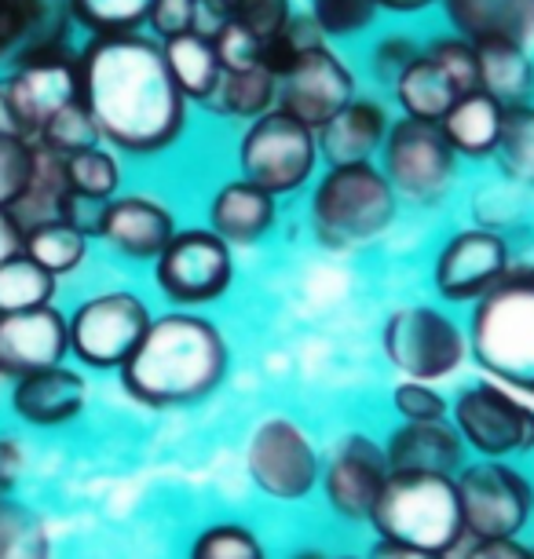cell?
I'll return each instance as SVG.
<instances>
[{"mask_svg":"<svg viewBox=\"0 0 534 559\" xmlns=\"http://www.w3.org/2000/svg\"><path fill=\"white\" fill-rule=\"evenodd\" d=\"M81 107L96 135L124 154H165L187 129V99L162 45L143 34L92 37L78 56Z\"/></svg>","mask_w":534,"mask_h":559,"instance_id":"1","label":"cell"},{"mask_svg":"<svg viewBox=\"0 0 534 559\" xmlns=\"http://www.w3.org/2000/svg\"><path fill=\"white\" fill-rule=\"evenodd\" d=\"M121 388L140 406L169 409L216 392L227 373V341L202 314L173 311L151 319L121 369Z\"/></svg>","mask_w":534,"mask_h":559,"instance_id":"2","label":"cell"},{"mask_svg":"<svg viewBox=\"0 0 534 559\" xmlns=\"http://www.w3.org/2000/svg\"><path fill=\"white\" fill-rule=\"evenodd\" d=\"M468 355L498 384L534 395V267H509L476 300L468 319Z\"/></svg>","mask_w":534,"mask_h":559,"instance_id":"3","label":"cell"},{"mask_svg":"<svg viewBox=\"0 0 534 559\" xmlns=\"http://www.w3.org/2000/svg\"><path fill=\"white\" fill-rule=\"evenodd\" d=\"M381 542L425 548L450 556L465 537L462 504H458L454 476L436 472H392L381 498L370 512Z\"/></svg>","mask_w":534,"mask_h":559,"instance_id":"4","label":"cell"},{"mask_svg":"<svg viewBox=\"0 0 534 559\" xmlns=\"http://www.w3.org/2000/svg\"><path fill=\"white\" fill-rule=\"evenodd\" d=\"M400 198L373 162L330 165L311 191V227L330 249H359L395 224Z\"/></svg>","mask_w":534,"mask_h":559,"instance_id":"5","label":"cell"},{"mask_svg":"<svg viewBox=\"0 0 534 559\" xmlns=\"http://www.w3.org/2000/svg\"><path fill=\"white\" fill-rule=\"evenodd\" d=\"M403 118L432 121L454 107L468 92H479V56L465 37L447 34L422 45V51L406 62V70L392 84Z\"/></svg>","mask_w":534,"mask_h":559,"instance_id":"6","label":"cell"},{"mask_svg":"<svg viewBox=\"0 0 534 559\" xmlns=\"http://www.w3.org/2000/svg\"><path fill=\"white\" fill-rule=\"evenodd\" d=\"M319 165V135L297 118L271 107L249 121L238 140V168L242 179L264 187L268 194H293L311 179Z\"/></svg>","mask_w":534,"mask_h":559,"instance_id":"7","label":"cell"},{"mask_svg":"<svg viewBox=\"0 0 534 559\" xmlns=\"http://www.w3.org/2000/svg\"><path fill=\"white\" fill-rule=\"evenodd\" d=\"M381 173L395 198H411L417 205H436L454 191L458 154L450 151L447 135L432 121L400 118L389 124L381 143Z\"/></svg>","mask_w":534,"mask_h":559,"instance_id":"8","label":"cell"},{"mask_svg":"<svg viewBox=\"0 0 534 559\" xmlns=\"http://www.w3.org/2000/svg\"><path fill=\"white\" fill-rule=\"evenodd\" d=\"M151 311L135 293L110 289L78 304L67 319L70 355L85 369H121L143 341Z\"/></svg>","mask_w":534,"mask_h":559,"instance_id":"9","label":"cell"},{"mask_svg":"<svg viewBox=\"0 0 534 559\" xmlns=\"http://www.w3.org/2000/svg\"><path fill=\"white\" fill-rule=\"evenodd\" d=\"M8 103L15 110V121L23 129V140L34 143L37 132L67 110L70 103L81 99V73L78 56L62 45V40H45V45H29L19 56V67L4 81Z\"/></svg>","mask_w":534,"mask_h":559,"instance_id":"10","label":"cell"},{"mask_svg":"<svg viewBox=\"0 0 534 559\" xmlns=\"http://www.w3.org/2000/svg\"><path fill=\"white\" fill-rule=\"evenodd\" d=\"M381 344L389 362L422 384L447 381L468 355L465 333L436 308H400L389 314Z\"/></svg>","mask_w":534,"mask_h":559,"instance_id":"11","label":"cell"},{"mask_svg":"<svg viewBox=\"0 0 534 559\" xmlns=\"http://www.w3.org/2000/svg\"><path fill=\"white\" fill-rule=\"evenodd\" d=\"M465 534L517 537L531 520L534 490L509 461H476L454 476Z\"/></svg>","mask_w":534,"mask_h":559,"instance_id":"12","label":"cell"},{"mask_svg":"<svg viewBox=\"0 0 534 559\" xmlns=\"http://www.w3.org/2000/svg\"><path fill=\"white\" fill-rule=\"evenodd\" d=\"M235 278L232 246L209 227L176 230L162 257L154 260V282L180 308L219 300Z\"/></svg>","mask_w":534,"mask_h":559,"instance_id":"13","label":"cell"},{"mask_svg":"<svg viewBox=\"0 0 534 559\" xmlns=\"http://www.w3.org/2000/svg\"><path fill=\"white\" fill-rule=\"evenodd\" d=\"M454 431L484 461H506L534 450V409L501 384L465 388L450 409Z\"/></svg>","mask_w":534,"mask_h":559,"instance_id":"14","label":"cell"},{"mask_svg":"<svg viewBox=\"0 0 534 559\" xmlns=\"http://www.w3.org/2000/svg\"><path fill=\"white\" fill-rule=\"evenodd\" d=\"M249 479L275 501H300L316 490L322 476L319 453L311 447L308 431L293 425L289 417L260 420L246 447Z\"/></svg>","mask_w":534,"mask_h":559,"instance_id":"15","label":"cell"},{"mask_svg":"<svg viewBox=\"0 0 534 559\" xmlns=\"http://www.w3.org/2000/svg\"><path fill=\"white\" fill-rule=\"evenodd\" d=\"M355 96V73L330 45L304 51L275 78V107L316 132Z\"/></svg>","mask_w":534,"mask_h":559,"instance_id":"16","label":"cell"},{"mask_svg":"<svg viewBox=\"0 0 534 559\" xmlns=\"http://www.w3.org/2000/svg\"><path fill=\"white\" fill-rule=\"evenodd\" d=\"M389 457L384 447L370 436H348L333 447L327 468H322V487L344 520H370L384 483H389Z\"/></svg>","mask_w":534,"mask_h":559,"instance_id":"17","label":"cell"},{"mask_svg":"<svg viewBox=\"0 0 534 559\" xmlns=\"http://www.w3.org/2000/svg\"><path fill=\"white\" fill-rule=\"evenodd\" d=\"M509 271V246L498 230L468 227L439 249L436 289L447 300H479Z\"/></svg>","mask_w":534,"mask_h":559,"instance_id":"18","label":"cell"},{"mask_svg":"<svg viewBox=\"0 0 534 559\" xmlns=\"http://www.w3.org/2000/svg\"><path fill=\"white\" fill-rule=\"evenodd\" d=\"M67 314L56 304L19 314H0V381H15V377L59 366L67 362Z\"/></svg>","mask_w":534,"mask_h":559,"instance_id":"19","label":"cell"},{"mask_svg":"<svg viewBox=\"0 0 534 559\" xmlns=\"http://www.w3.org/2000/svg\"><path fill=\"white\" fill-rule=\"evenodd\" d=\"M88 381L67 362L15 377L8 388V406L29 428H62L85 414Z\"/></svg>","mask_w":534,"mask_h":559,"instance_id":"20","label":"cell"},{"mask_svg":"<svg viewBox=\"0 0 534 559\" xmlns=\"http://www.w3.org/2000/svg\"><path fill=\"white\" fill-rule=\"evenodd\" d=\"M96 235L107 241L110 249H118L121 257L132 260H158L162 249L169 246L176 235L173 213L154 198L129 194V198H110L103 205V216L96 224Z\"/></svg>","mask_w":534,"mask_h":559,"instance_id":"21","label":"cell"},{"mask_svg":"<svg viewBox=\"0 0 534 559\" xmlns=\"http://www.w3.org/2000/svg\"><path fill=\"white\" fill-rule=\"evenodd\" d=\"M389 472H436L458 476L465 457V442L447 420H403L384 442Z\"/></svg>","mask_w":534,"mask_h":559,"instance_id":"22","label":"cell"},{"mask_svg":"<svg viewBox=\"0 0 534 559\" xmlns=\"http://www.w3.org/2000/svg\"><path fill=\"white\" fill-rule=\"evenodd\" d=\"M278 224V198L249 179H232L209 202V230L227 246H257Z\"/></svg>","mask_w":534,"mask_h":559,"instance_id":"23","label":"cell"},{"mask_svg":"<svg viewBox=\"0 0 534 559\" xmlns=\"http://www.w3.org/2000/svg\"><path fill=\"white\" fill-rule=\"evenodd\" d=\"M450 29L468 45L487 40H517L527 45L534 37V0H439Z\"/></svg>","mask_w":534,"mask_h":559,"instance_id":"24","label":"cell"},{"mask_svg":"<svg viewBox=\"0 0 534 559\" xmlns=\"http://www.w3.org/2000/svg\"><path fill=\"white\" fill-rule=\"evenodd\" d=\"M389 114H384L381 103L373 99H359L355 96L348 107H344L337 118H330L319 135V154L327 157L330 165H366L381 154V143L389 135Z\"/></svg>","mask_w":534,"mask_h":559,"instance_id":"25","label":"cell"},{"mask_svg":"<svg viewBox=\"0 0 534 559\" xmlns=\"http://www.w3.org/2000/svg\"><path fill=\"white\" fill-rule=\"evenodd\" d=\"M501 124H506V107L487 92H468L439 118V132L458 157H495Z\"/></svg>","mask_w":534,"mask_h":559,"instance_id":"26","label":"cell"},{"mask_svg":"<svg viewBox=\"0 0 534 559\" xmlns=\"http://www.w3.org/2000/svg\"><path fill=\"white\" fill-rule=\"evenodd\" d=\"M165 67H169L176 88L183 92L187 103H209L224 78V62L216 56L213 34L209 29H187L180 37L158 40Z\"/></svg>","mask_w":534,"mask_h":559,"instance_id":"27","label":"cell"},{"mask_svg":"<svg viewBox=\"0 0 534 559\" xmlns=\"http://www.w3.org/2000/svg\"><path fill=\"white\" fill-rule=\"evenodd\" d=\"M479 56V92L495 96L501 107H523L534 92V62L527 56V45L517 40H487L476 45Z\"/></svg>","mask_w":534,"mask_h":559,"instance_id":"28","label":"cell"},{"mask_svg":"<svg viewBox=\"0 0 534 559\" xmlns=\"http://www.w3.org/2000/svg\"><path fill=\"white\" fill-rule=\"evenodd\" d=\"M62 15L70 8H51V0H0V59L15 48L62 40Z\"/></svg>","mask_w":534,"mask_h":559,"instance_id":"29","label":"cell"},{"mask_svg":"<svg viewBox=\"0 0 534 559\" xmlns=\"http://www.w3.org/2000/svg\"><path fill=\"white\" fill-rule=\"evenodd\" d=\"M205 107H213L224 118L253 121L275 107V73L264 62L246 70H224V78H219L216 92L209 96Z\"/></svg>","mask_w":534,"mask_h":559,"instance_id":"30","label":"cell"},{"mask_svg":"<svg viewBox=\"0 0 534 559\" xmlns=\"http://www.w3.org/2000/svg\"><path fill=\"white\" fill-rule=\"evenodd\" d=\"M23 252L37 263L40 271H48L51 278L73 274L88 257V235L70 219H51V224H37L26 230Z\"/></svg>","mask_w":534,"mask_h":559,"instance_id":"31","label":"cell"},{"mask_svg":"<svg viewBox=\"0 0 534 559\" xmlns=\"http://www.w3.org/2000/svg\"><path fill=\"white\" fill-rule=\"evenodd\" d=\"M0 559H51L48 523L15 493H0Z\"/></svg>","mask_w":534,"mask_h":559,"instance_id":"32","label":"cell"},{"mask_svg":"<svg viewBox=\"0 0 534 559\" xmlns=\"http://www.w3.org/2000/svg\"><path fill=\"white\" fill-rule=\"evenodd\" d=\"M62 168H67V187L73 198L81 202H96L107 205L121 187V165L118 157L103 146H88V151H78L70 157H62Z\"/></svg>","mask_w":534,"mask_h":559,"instance_id":"33","label":"cell"},{"mask_svg":"<svg viewBox=\"0 0 534 559\" xmlns=\"http://www.w3.org/2000/svg\"><path fill=\"white\" fill-rule=\"evenodd\" d=\"M51 297H56V278L48 271H40L26 252L0 263V314L48 308Z\"/></svg>","mask_w":534,"mask_h":559,"instance_id":"34","label":"cell"},{"mask_svg":"<svg viewBox=\"0 0 534 559\" xmlns=\"http://www.w3.org/2000/svg\"><path fill=\"white\" fill-rule=\"evenodd\" d=\"M495 157L506 179L534 191V103L506 110V124H501Z\"/></svg>","mask_w":534,"mask_h":559,"instance_id":"35","label":"cell"},{"mask_svg":"<svg viewBox=\"0 0 534 559\" xmlns=\"http://www.w3.org/2000/svg\"><path fill=\"white\" fill-rule=\"evenodd\" d=\"M154 0H67L70 19L92 37L103 34H140Z\"/></svg>","mask_w":534,"mask_h":559,"instance_id":"36","label":"cell"},{"mask_svg":"<svg viewBox=\"0 0 534 559\" xmlns=\"http://www.w3.org/2000/svg\"><path fill=\"white\" fill-rule=\"evenodd\" d=\"M34 143L45 146V151H51V154H59V157H70L78 151L96 146L99 135H96V124H92V118H88V110L81 107V99H78V103H70L67 110H59L56 118L37 132Z\"/></svg>","mask_w":534,"mask_h":559,"instance_id":"37","label":"cell"},{"mask_svg":"<svg viewBox=\"0 0 534 559\" xmlns=\"http://www.w3.org/2000/svg\"><path fill=\"white\" fill-rule=\"evenodd\" d=\"M187 559H264V548L249 526L216 523L194 537Z\"/></svg>","mask_w":534,"mask_h":559,"instance_id":"38","label":"cell"},{"mask_svg":"<svg viewBox=\"0 0 534 559\" xmlns=\"http://www.w3.org/2000/svg\"><path fill=\"white\" fill-rule=\"evenodd\" d=\"M37 146L15 135H0V209H15L34 176Z\"/></svg>","mask_w":534,"mask_h":559,"instance_id":"39","label":"cell"},{"mask_svg":"<svg viewBox=\"0 0 534 559\" xmlns=\"http://www.w3.org/2000/svg\"><path fill=\"white\" fill-rule=\"evenodd\" d=\"M311 19L330 37H355L373 23L377 4L373 0H311Z\"/></svg>","mask_w":534,"mask_h":559,"instance_id":"40","label":"cell"},{"mask_svg":"<svg viewBox=\"0 0 534 559\" xmlns=\"http://www.w3.org/2000/svg\"><path fill=\"white\" fill-rule=\"evenodd\" d=\"M209 34H213L216 56L224 62V70H246V67L264 62V40H260L253 29H246L242 23H235V19L216 23V29H209Z\"/></svg>","mask_w":534,"mask_h":559,"instance_id":"41","label":"cell"},{"mask_svg":"<svg viewBox=\"0 0 534 559\" xmlns=\"http://www.w3.org/2000/svg\"><path fill=\"white\" fill-rule=\"evenodd\" d=\"M392 406L400 409L403 420H447V414H450L447 399L439 395L432 384H422V381L395 384Z\"/></svg>","mask_w":534,"mask_h":559,"instance_id":"42","label":"cell"},{"mask_svg":"<svg viewBox=\"0 0 534 559\" xmlns=\"http://www.w3.org/2000/svg\"><path fill=\"white\" fill-rule=\"evenodd\" d=\"M146 26L162 40L180 37L187 29H202V4L198 0H154Z\"/></svg>","mask_w":534,"mask_h":559,"instance_id":"43","label":"cell"},{"mask_svg":"<svg viewBox=\"0 0 534 559\" xmlns=\"http://www.w3.org/2000/svg\"><path fill=\"white\" fill-rule=\"evenodd\" d=\"M417 51H422V45H414L411 37H389V40H381V45L373 48L370 67L384 84H395V78L406 70V62H411Z\"/></svg>","mask_w":534,"mask_h":559,"instance_id":"44","label":"cell"},{"mask_svg":"<svg viewBox=\"0 0 534 559\" xmlns=\"http://www.w3.org/2000/svg\"><path fill=\"white\" fill-rule=\"evenodd\" d=\"M26 472V450L15 436L0 431V493H12Z\"/></svg>","mask_w":534,"mask_h":559,"instance_id":"45","label":"cell"},{"mask_svg":"<svg viewBox=\"0 0 534 559\" xmlns=\"http://www.w3.org/2000/svg\"><path fill=\"white\" fill-rule=\"evenodd\" d=\"M462 559H534V552L523 548L517 537H479Z\"/></svg>","mask_w":534,"mask_h":559,"instance_id":"46","label":"cell"},{"mask_svg":"<svg viewBox=\"0 0 534 559\" xmlns=\"http://www.w3.org/2000/svg\"><path fill=\"white\" fill-rule=\"evenodd\" d=\"M23 241H26L23 224L15 219L12 209H0V263L23 257Z\"/></svg>","mask_w":534,"mask_h":559,"instance_id":"47","label":"cell"},{"mask_svg":"<svg viewBox=\"0 0 534 559\" xmlns=\"http://www.w3.org/2000/svg\"><path fill=\"white\" fill-rule=\"evenodd\" d=\"M370 559H450L439 552H425V548H411V545H392V542H377Z\"/></svg>","mask_w":534,"mask_h":559,"instance_id":"48","label":"cell"},{"mask_svg":"<svg viewBox=\"0 0 534 559\" xmlns=\"http://www.w3.org/2000/svg\"><path fill=\"white\" fill-rule=\"evenodd\" d=\"M377 12H395V15H417V12H428L439 0H373Z\"/></svg>","mask_w":534,"mask_h":559,"instance_id":"49","label":"cell"},{"mask_svg":"<svg viewBox=\"0 0 534 559\" xmlns=\"http://www.w3.org/2000/svg\"><path fill=\"white\" fill-rule=\"evenodd\" d=\"M202 8H209V12L216 15V23H224V19H232L235 15V8L242 4V0H198Z\"/></svg>","mask_w":534,"mask_h":559,"instance_id":"50","label":"cell"},{"mask_svg":"<svg viewBox=\"0 0 534 559\" xmlns=\"http://www.w3.org/2000/svg\"><path fill=\"white\" fill-rule=\"evenodd\" d=\"M297 559H322V556H316V552H304V556H297Z\"/></svg>","mask_w":534,"mask_h":559,"instance_id":"51","label":"cell"},{"mask_svg":"<svg viewBox=\"0 0 534 559\" xmlns=\"http://www.w3.org/2000/svg\"><path fill=\"white\" fill-rule=\"evenodd\" d=\"M341 559H355V556H341Z\"/></svg>","mask_w":534,"mask_h":559,"instance_id":"52","label":"cell"},{"mask_svg":"<svg viewBox=\"0 0 534 559\" xmlns=\"http://www.w3.org/2000/svg\"><path fill=\"white\" fill-rule=\"evenodd\" d=\"M531 62H534V59H531Z\"/></svg>","mask_w":534,"mask_h":559,"instance_id":"53","label":"cell"}]
</instances>
